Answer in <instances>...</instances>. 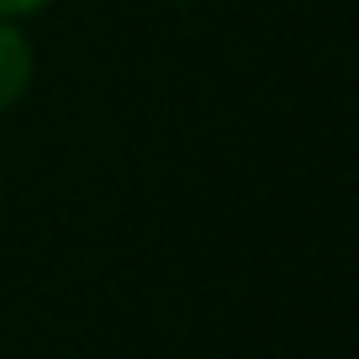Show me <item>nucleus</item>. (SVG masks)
<instances>
[{
  "instance_id": "1",
  "label": "nucleus",
  "mask_w": 359,
  "mask_h": 359,
  "mask_svg": "<svg viewBox=\"0 0 359 359\" xmlns=\"http://www.w3.org/2000/svg\"><path fill=\"white\" fill-rule=\"evenodd\" d=\"M27 74H32V48L16 27L0 22V111L27 90Z\"/></svg>"
},
{
  "instance_id": "2",
  "label": "nucleus",
  "mask_w": 359,
  "mask_h": 359,
  "mask_svg": "<svg viewBox=\"0 0 359 359\" xmlns=\"http://www.w3.org/2000/svg\"><path fill=\"white\" fill-rule=\"evenodd\" d=\"M32 6H43V0H0V16H22V11H32Z\"/></svg>"
}]
</instances>
